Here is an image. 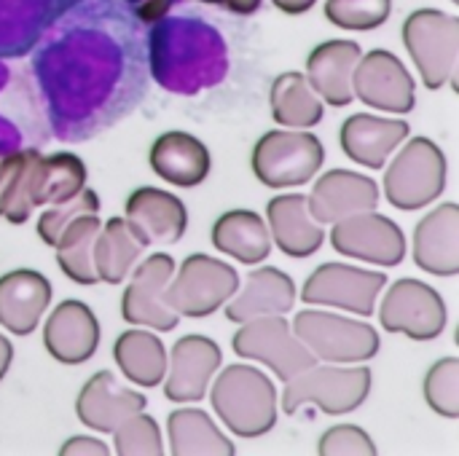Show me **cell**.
<instances>
[{"mask_svg": "<svg viewBox=\"0 0 459 456\" xmlns=\"http://www.w3.org/2000/svg\"><path fill=\"white\" fill-rule=\"evenodd\" d=\"M210 384L212 411L234 435L253 441L277 425V387L264 371L234 363Z\"/></svg>", "mask_w": 459, "mask_h": 456, "instance_id": "cell-1", "label": "cell"}, {"mask_svg": "<svg viewBox=\"0 0 459 456\" xmlns=\"http://www.w3.org/2000/svg\"><path fill=\"white\" fill-rule=\"evenodd\" d=\"M374 374L368 366H336L315 363L290 382H285L282 411L299 414L304 406H317L328 417H344L360 409L371 395Z\"/></svg>", "mask_w": 459, "mask_h": 456, "instance_id": "cell-2", "label": "cell"}, {"mask_svg": "<svg viewBox=\"0 0 459 456\" xmlns=\"http://www.w3.org/2000/svg\"><path fill=\"white\" fill-rule=\"evenodd\" d=\"M446 153L430 137H411L385 169V196L401 212L425 210L446 191Z\"/></svg>", "mask_w": 459, "mask_h": 456, "instance_id": "cell-3", "label": "cell"}, {"mask_svg": "<svg viewBox=\"0 0 459 456\" xmlns=\"http://www.w3.org/2000/svg\"><path fill=\"white\" fill-rule=\"evenodd\" d=\"M325 164L320 137L307 129H272L253 145L250 167L261 185L282 191L307 185Z\"/></svg>", "mask_w": 459, "mask_h": 456, "instance_id": "cell-4", "label": "cell"}, {"mask_svg": "<svg viewBox=\"0 0 459 456\" xmlns=\"http://www.w3.org/2000/svg\"><path fill=\"white\" fill-rule=\"evenodd\" d=\"M83 185H86V167L75 153L59 151L51 156H40L32 148L3 218L13 226H22L32 210L67 202Z\"/></svg>", "mask_w": 459, "mask_h": 456, "instance_id": "cell-5", "label": "cell"}, {"mask_svg": "<svg viewBox=\"0 0 459 456\" xmlns=\"http://www.w3.org/2000/svg\"><path fill=\"white\" fill-rule=\"evenodd\" d=\"M293 333L317 357V363L355 366L379 355L382 339L366 320L339 317L331 312L307 309L293 317Z\"/></svg>", "mask_w": 459, "mask_h": 456, "instance_id": "cell-6", "label": "cell"}, {"mask_svg": "<svg viewBox=\"0 0 459 456\" xmlns=\"http://www.w3.org/2000/svg\"><path fill=\"white\" fill-rule=\"evenodd\" d=\"M403 46L428 89L455 81L459 59V19L438 8H417L403 22Z\"/></svg>", "mask_w": 459, "mask_h": 456, "instance_id": "cell-7", "label": "cell"}, {"mask_svg": "<svg viewBox=\"0 0 459 456\" xmlns=\"http://www.w3.org/2000/svg\"><path fill=\"white\" fill-rule=\"evenodd\" d=\"M239 285L242 282L234 266L204 253H191L180 263V271L175 269L164 298L178 317L204 320L223 309V304L239 290Z\"/></svg>", "mask_w": 459, "mask_h": 456, "instance_id": "cell-8", "label": "cell"}, {"mask_svg": "<svg viewBox=\"0 0 459 456\" xmlns=\"http://www.w3.org/2000/svg\"><path fill=\"white\" fill-rule=\"evenodd\" d=\"M231 349L242 360H255L272 368L280 382H290L293 376L317 363V357L299 341V336L282 314L242 323L231 339Z\"/></svg>", "mask_w": 459, "mask_h": 456, "instance_id": "cell-9", "label": "cell"}, {"mask_svg": "<svg viewBox=\"0 0 459 456\" xmlns=\"http://www.w3.org/2000/svg\"><path fill=\"white\" fill-rule=\"evenodd\" d=\"M379 323L387 333H403L411 341H433L446 331L449 309L436 288L406 277L385 293Z\"/></svg>", "mask_w": 459, "mask_h": 456, "instance_id": "cell-10", "label": "cell"}, {"mask_svg": "<svg viewBox=\"0 0 459 456\" xmlns=\"http://www.w3.org/2000/svg\"><path fill=\"white\" fill-rule=\"evenodd\" d=\"M175 274V258L167 253H151L129 271V285L121 296V317L134 328H151L169 333L180 317L167 306V285Z\"/></svg>", "mask_w": 459, "mask_h": 456, "instance_id": "cell-11", "label": "cell"}, {"mask_svg": "<svg viewBox=\"0 0 459 456\" xmlns=\"http://www.w3.org/2000/svg\"><path fill=\"white\" fill-rule=\"evenodd\" d=\"M387 285V274L355 269L350 263H323L304 282L301 301L315 306H336L358 317H371L377 298Z\"/></svg>", "mask_w": 459, "mask_h": 456, "instance_id": "cell-12", "label": "cell"}, {"mask_svg": "<svg viewBox=\"0 0 459 456\" xmlns=\"http://www.w3.org/2000/svg\"><path fill=\"white\" fill-rule=\"evenodd\" d=\"M331 247L344 255L374 266H398L406 258V234L403 228L377 210L358 212L331 223Z\"/></svg>", "mask_w": 459, "mask_h": 456, "instance_id": "cell-13", "label": "cell"}, {"mask_svg": "<svg viewBox=\"0 0 459 456\" xmlns=\"http://www.w3.org/2000/svg\"><path fill=\"white\" fill-rule=\"evenodd\" d=\"M352 94L374 110L406 116L417 105V81L393 51L374 48L355 65Z\"/></svg>", "mask_w": 459, "mask_h": 456, "instance_id": "cell-14", "label": "cell"}, {"mask_svg": "<svg viewBox=\"0 0 459 456\" xmlns=\"http://www.w3.org/2000/svg\"><path fill=\"white\" fill-rule=\"evenodd\" d=\"M223 366L221 347L199 333L183 336L175 341L172 355L167 357L164 395L172 403H199L207 395L212 376Z\"/></svg>", "mask_w": 459, "mask_h": 456, "instance_id": "cell-15", "label": "cell"}, {"mask_svg": "<svg viewBox=\"0 0 459 456\" xmlns=\"http://www.w3.org/2000/svg\"><path fill=\"white\" fill-rule=\"evenodd\" d=\"M124 220L143 247L175 245L188 228V210L180 196L164 188L143 185L126 196Z\"/></svg>", "mask_w": 459, "mask_h": 456, "instance_id": "cell-16", "label": "cell"}, {"mask_svg": "<svg viewBox=\"0 0 459 456\" xmlns=\"http://www.w3.org/2000/svg\"><path fill=\"white\" fill-rule=\"evenodd\" d=\"M43 347L59 366H83L100 349V323L83 301H62L46 317Z\"/></svg>", "mask_w": 459, "mask_h": 456, "instance_id": "cell-17", "label": "cell"}, {"mask_svg": "<svg viewBox=\"0 0 459 456\" xmlns=\"http://www.w3.org/2000/svg\"><path fill=\"white\" fill-rule=\"evenodd\" d=\"M148 400L143 392L118 384L110 371H97L75 398V417L83 427L110 435L124 419L145 411Z\"/></svg>", "mask_w": 459, "mask_h": 456, "instance_id": "cell-18", "label": "cell"}, {"mask_svg": "<svg viewBox=\"0 0 459 456\" xmlns=\"http://www.w3.org/2000/svg\"><path fill=\"white\" fill-rule=\"evenodd\" d=\"M379 196L382 194L374 177L352 172V169H331L315 183L307 199H309V210L315 220L328 226L342 218L377 210Z\"/></svg>", "mask_w": 459, "mask_h": 456, "instance_id": "cell-19", "label": "cell"}, {"mask_svg": "<svg viewBox=\"0 0 459 456\" xmlns=\"http://www.w3.org/2000/svg\"><path fill=\"white\" fill-rule=\"evenodd\" d=\"M411 258L417 269L433 277L459 274V207L455 202L430 210L414 228Z\"/></svg>", "mask_w": 459, "mask_h": 456, "instance_id": "cell-20", "label": "cell"}, {"mask_svg": "<svg viewBox=\"0 0 459 456\" xmlns=\"http://www.w3.org/2000/svg\"><path fill=\"white\" fill-rule=\"evenodd\" d=\"M409 134L411 126L406 121L377 118L371 113H352L339 129V142L344 156L352 159L358 167L382 169L390 153H395V148H401V142H406Z\"/></svg>", "mask_w": 459, "mask_h": 456, "instance_id": "cell-21", "label": "cell"}, {"mask_svg": "<svg viewBox=\"0 0 459 456\" xmlns=\"http://www.w3.org/2000/svg\"><path fill=\"white\" fill-rule=\"evenodd\" d=\"M296 282L277 266L253 269L245 280V288L237 290L223 306V314L229 323H247L255 317H272V314H288L296 304Z\"/></svg>", "mask_w": 459, "mask_h": 456, "instance_id": "cell-22", "label": "cell"}, {"mask_svg": "<svg viewBox=\"0 0 459 456\" xmlns=\"http://www.w3.org/2000/svg\"><path fill=\"white\" fill-rule=\"evenodd\" d=\"M148 164L153 175L175 188H196L207 180L212 159L207 145L180 129L159 134L148 151Z\"/></svg>", "mask_w": 459, "mask_h": 456, "instance_id": "cell-23", "label": "cell"}, {"mask_svg": "<svg viewBox=\"0 0 459 456\" xmlns=\"http://www.w3.org/2000/svg\"><path fill=\"white\" fill-rule=\"evenodd\" d=\"M51 282L35 269L0 274V328L13 336H30L51 304Z\"/></svg>", "mask_w": 459, "mask_h": 456, "instance_id": "cell-24", "label": "cell"}, {"mask_svg": "<svg viewBox=\"0 0 459 456\" xmlns=\"http://www.w3.org/2000/svg\"><path fill=\"white\" fill-rule=\"evenodd\" d=\"M363 48L355 40H325L315 46L307 56V81L315 94L328 102L331 108H347L352 94V73L360 59Z\"/></svg>", "mask_w": 459, "mask_h": 456, "instance_id": "cell-25", "label": "cell"}, {"mask_svg": "<svg viewBox=\"0 0 459 456\" xmlns=\"http://www.w3.org/2000/svg\"><path fill=\"white\" fill-rule=\"evenodd\" d=\"M269 234L288 258H309L325 242L323 223L315 220L304 194H280L266 204Z\"/></svg>", "mask_w": 459, "mask_h": 456, "instance_id": "cell-26", "label": "cell"}, {"mask_svg": "<svg viewBox=\"0 0 459 456\" xmlns=\"http://www.w3.org/2000/svg\"><path fill=\"white\" fill-rule=\"evenodd\" d=\"M212 245L218 253L255 266L272 253V234L266 220L253 210H229L212 223Z\"/></svg>", "mask_w": 459, "mask_h": 456, "instance_id": "cell-27", "label": "cell"}, {"mask_svg": "<svg viewBox=\"0 0 459 456\" xmlns=\"http://www.w3.org/2000/svg\"><path fill=\"white\" fill-rule=\"evenodd\" d=\"M113 360L126 382L143 390H153L164 382L167 374V349L156 333L148 331H124L113 344Z\"/></svg>", "mask_w": 459, "mask_h": 456, "instance_id": "cell-28", "label": "cell"}, {"mask_svg": "<svg viewBox=\"0 0 459 456\" xmlns=\"http://www.w3.org/2000/svg\"><path fill=\"white\" fill-rule=\"evenodd\" d=\"M145 247L134 239L132 228L124 218H110L100 226L94 245H91V266L100 282L121 285L134 263L143 258Z\"/></svg>", "mask_w": 459, "mask_h": 456, "instance_id": "cell-29", "label": "cell"}, {"mask_svg": "<svg viewBox=\"0 0 459 456\" xmlns=\"http://www.w3.org/2000/svg\"><path fill=\"white\" fill-rule=\"evenodd\" d=\"M169 452L175 456H234V443L199 409H178L167 419Z\"/></svg>", "mask_w": 459, "mask_h": 456, "instance_id": "cell-30", "label": "cell"}, {"mask_svg": "<svg viewBox=\"0 0 459 456\" xmlns=\"http://www.w3.org/2000/svg\"><path fill=\"white\" fill-rule=\"evenodd\" d=\"M272 116L285 129H312L323 121V99L315 94L304 73H280L269 91Z\"/></svg>", "mask_w": 459, "mask_h": 456, "instance_id": "cell-31", "label": "cell"}, {"mask_svg": "<svg viewBox=\"0 0 459 456\" xmlns=\"http://www.w3.org/2000/svg\"><path fill=\"white\" fill-rule=\"evenodd\" d=\"M100 226H102V220L97 218V212H83L62 228V234L54 245L56 263L62 269V274L67 280H73L75 285L89 288V285L100 282L94 274V266H91V245H94Z\"/></svg>", "mask_w": 459, "mask_h": 456, "instance_id": "cell-32", "label": "cell"}, {"mask_svg": "<svg viewBox=\"0 0 459 456\" xmlns=\"http://www.w3.org/2000/svg\"><path fill=\"white\" fill-rule=\"evenodd\" d=\"M425 403L433 414L444 419H457L459 417V360L457 357H444L430 366L425 374Z\"/></svg>", "mask_w": 459, "mask_h": 456, "instance_id": "cell-33", "label": "cell"}, {"mask_svg": "<svg viewBox=\"0 0 459 456\" xmlns=\"http://www.w3.org/2000/svg\"><path fill=\"white\" fill-rule=\"evenodd\" d=\"M393 13V0H325V19L342 30L368 32Z\"/></svg>", "mask_w": 459, "mask_h": 456, "instance_id": "cell-34", "label": "cell"}, {"mask_svg": "<svg viewBox=\"0 0 459 456\" xmlns=\"http://www.w3.org/2000/svg\"><path fill=\"white\" fill-rule=\"evenodd\" d=\"M110 435H113V452L118 456L164 454L161 430H159L156 419H151L145 411H137L129 419H124Z\"/></svg>", "mask_w": 459, "mask_h": 456, "instance_id": "cell-35", "label": "cell"}, {"mask_svg": "<svg viewBox=\"0 0 459 456\" xmlns=\"http://www.w3.org/2000/svg\"><path fill=\"white\" fill-rule=\"evenodd\" d=\"M83 212H100V196L91 188H86V185L73 199L59 202V204H48V210H43V215L38 218V237H40V242L54 247L59 234H62V228L73 218H78Z\"/></svg>", "mask_w": 459, "mask_h": 456, "instance_id": "cell-36", "label": "cell"}, {"mask_svg": "<svg viewBox=\"0 0 459 456\" xmlns=\"http://www.w3.org/2000/svg\"><path fill=\"white\" fill-rule=\"evenodd\" d=\"M320 456H377L379 449L374 438L358 425H336L325 430L317 441Z\"/></svg>", "mask_w": 459, "mask_h": 456, "instance_id": "cell-37", "label": "cell"}, {"mask_svg": "<svg viewBox=\"0 0 459 456\" xmlns=\"http://www.w3.org/2000/svg\"><path fill=\"white\" fill-rule=\"evenodd\" d=\"M27 159H30V148L0 159V218H3V212L8 207V202L13 199V191L19 185V177H22V169H24Z\"/></svg>", "mask_w": 459, "mask_h": 456, "instance_id": "cell-38", "label": "cell"}, {"mask_svg": "<svg viewBox=\"0 0 459 456\" xmlns=\"http://www.w3.org/2000/svg\"><path fill=\"white\" fill-rule=\"evenodd\" d=\"M78 454L108 456L110 454V449H108L102 441H97V438H86V435H75V438L65 441V446L59 449V456H78Z\"/></svg>", "mask_w": 459, "mask_h": 456, "instance_id": "cell-39", "label": "cell"}, {"mask_svg": "<svg viewBox=\"0 0 459 456\" xmlns=\"http://www.w3.org/2000/svg\"><path fill=\"white\" fill-rule=\"evenodd\" d=\"M167 3H169V0H156L153 5L161 11ZM202 3L223 5V8H229V11H234V13H253V11H258V8H261V0H202Z\"/></svg>", "mask_w": 459, "mask_h": 456, "instance_id": "cell-40", "label": "cell"}, {"mask_svg": "<svg viewBox=\"0 0 459 456\" xmlns=\"http://www.w3.org/2000/svg\"><path fill=\"white\" fill-rule=\"evenodd\" d=\"M282 13H288V16H299V13H307L317 0H272Z\"/></svg>", "mask_w": 459, "mask_h": 456, "instance_id": "cell-41", "label": "cell"}, {"mask_svg": "<svg viewBox=\"0 0 459 456\" xmlns=\"http://www.w3.org/2000/svg\"><path fill=\"white\" fill-rule=\"evenodd\" d=\"M11 363H13V347H11V341L0 333V382L5 379Z\"/></svg>", "mask_w": 459, "mask_h": 456, "instance_id": "cell-42", "label": "cell"}, {"mask_svg": "<svg viewBox=\"0 0 459 456\" xmlns=\"http://www.w3.org/2000/svg\"><path fill=\"white\" fill-rule=\"evenodd\" d=\"M452 3H459V0H452Z\"/></svg>", "mask_w": 459, "mask_h": 456, "instance_id": "cell-43", "label": "cell"}]
</instances>
